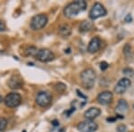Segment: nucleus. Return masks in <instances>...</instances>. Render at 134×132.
I'll return each mask as SVG.
<instances>
[{
    "instance_id": "nucleus-5",
    "label": "nucleus",
    "mask_w": 134,
    "mask_h": 132,
    "mask_svg": "<svg viewBox=\"0 0 134 132\" xmlns=\"http://www.w3.org/2000/svg\"><path fill=\"white\" fill-rule=\"evenodd\" d=\"M107 14V11L105 8L102 4L98 3H95L92 5L91 9H90V13H88V17H90L91 20H97V19L100 18V17L105 16Z\"/></svg>"
},
{
    "instance_id": "nucleus-10",
    "label": "nucleus",
    "mask_w": 134,
    "mask_h": 132,
    "mask_svg": "<svg viewBox=\"0 0 134 132\" xmlns=\"http://www.w3.org/2000/svg\"><path fill=\"white\" fill-rule=\"evenodd\" d=\"M114 98V95L111 91H103L101 93H99L98 97H97V101L99 105H107L109 104L112 103Z\"/></svg>"
},
{
    "instance_id": "nucleus-24",
    "label": "nucleus",
    "mask_w": 134,
    "mask_h": 132,
    "mask_svg": "<svg viewBox=\"0 0 134 132\" xmlns=\"http://www.w3.org/2000/svg\"><path fill=\"white\" fill-rule=\"evenodd\" d=\"M131 21H132V16H131V14H128L126 16H125L124 21H125V22H131Z\"/></svg>"
},
{
    "instance_id": "nucleus-8",
    "label": "nucleus",
    "mask_w": 134,
    "mask_h": 132,
    "mask_svg": "<svg viewBox=\"0 0 134 132\" xmlns=\"http://www.w3.org/2000/svg\"><path fill=\"white\" fill-rule=\"evenodd\" d=\"M78 130L80 132H95L98 130V125L94 120H86L84 122H81L77 126Z\"/></svg>"
},
{
    "instance_id": "nucleus-1",
    "label": "nucleus",
    "mask_w": 134,
    "mask_h": 132,
    "mask_svg": "<svg viewBox=\"0 0 134 132\" xmlns=\"http://www.w3.org/2000/svg\"><path fill=\"white\" fill-rule=\"evenodd\" d=\"M87 8V2L84 0H77L71 2L64 8V14L67 18H73L80 13L83 12Z\"/></svg>"
},
{
    "instance_id": "nucleus-25",
    "label": "nucleus",
    "mask_w": 134,
    "mask_h": 132,
    "mask_svg": "<svg viewBox=\"0 0 134 132\" xmlns=\"http://www.w3.org/2000/svg\"><path fill=\"white\" fill-rule=\"evenodd\" d=\"M5 22H4L3 21H1L0 20V32H2V31H5Z\"/></svg>"
},
{
    "instance_id": "nucleus-21",
    "label": "nucleus",
    "mask_w": 134,
    "mask_h": 132,
    "mask_svg": "<svg viewBox=\"0 0 134 132\" xmlns=\"http://www.w3.org/2000/svg\"><path fill=\"white\" fill-rule=\"evenodd\" d=\"M131 47H130V45L126 44V45H125V47H124V55H126V56H128L129 54H131Z\"/></svg>"
},
{
    "instance_id": "nucleus-20",
    "label": "nucleus",
    "mask_w": 134,
    "mask_h": 132,
    "mask_svg": "<svg viewBox=\"0 0 134 132\" xmlns=\"http://www.w3.org/2000/svg\"><path fill=\"white\" fill-rule=\"evenodd\" d=\"M116 131L117 132H127V127L124 124L118 125L116 128Z\"/></svg>"
},
{
    "instance_id": "nucleus-26",
    "label": "nucleus",
    "mask_w": 134,
    "mask_h": 132,
    "mask_svg": "<svg viewBox=\"0 0 134 132\" xmlns=\"http://www.w3.org/2000/svg\"><path fill=\"white\" fill-rule=\"evenodd\" d=\"M2 102H4V98H3V96L0 95V104H1Z\"/></svg>"
},
{
    "instance_id": "nucleus-9",
    "label": "nucleus",
    "mask_w": 134,
    "mask_h": 132,
    "mask_svg": "<svg viewBox=\"0 0 134 132\" xmlns=\"http://www.w3.org/2000/svg\"><path fill=\"white\" fill-rule=\"evenodd\" d=\"M131 81H130V79L126 77L122 78L116 83V85L114 88V91L118 95H122L127 91V89L131 87Z\"/></svg>"
},
{
    "instance_id": "nucleus-15",
    "label": "nucleus",
    "mask_w": 134,
    "mask_h": 132,
    "mask_svg": "<svg viewBox=\"0 0 134 132\" xmlns=\"http://www.w3.org/2000/svg\"><path fill=\"white\" fill-rule=\"evenodd\" d=\"M94 27L93 23L90 21H83L82 22H81V24L79 26V30L81 32H87L91 31Z\"/></svg>"
},
{
    "instance_id": "nucleus-3",
    "label": "nucleus",
    "mask_w": 134,
    "mask_h": 132,
    "mask_svg": "<svg viewBox=\"0 0 134 132\" xmlns=\"http://www.w3.org/2000/svg\"><path fill=\"white\" fill-rule=\"evenodd\" d=\"M48 22V18L45 14H40L34 15L31 18V23H30V27L33 31H40L44 27H46V25Z\"/></svg>"
},
{
    "instance_id": "nucleus-19",
    "label": "nucleus",
    "mask_w": 134,
    "mask_h": 132,
    "mask_svg": "<svg viewBox=\"0 0 134 132\" xmlns=\"http://www.w3.org/2000/svg\"><path fill=\"white\" fill-rule=\"evenodd\" d=\"M55 88L59 92H64L66 89V85H64V83H57L55 86Z\"/></svg>"
},
{
    "instance_id": "nucleus-23",
    "label": "nucleus",
    "mask_w": 134,
    "mask_h": 132,
    "mask_svg": "<svg viewBox=\"0 0 134 132\" xmlns=\"http://www.w3.org/2000/svg\"><path fill=\"white\" fill-rule=\"evenodd\" d=\"M108 68V64H107V62H102L100 64V69L102 71H105L107 70V69Z\"/></svg>"
},
{
    "instance_id": "nucleus-18",
    "label": "nucleus",
    "mask_w": 134,
    "mask_h": 132,
    "mask_svg": "<svg viewBox=\"0 0 134 132\" xmlns=\"http://www.w3.org/2000/svg\"><path fill=\"white\" fill-rule=\"evenodd\" d=\"M38 49H37L36 47H28L27 49H26V54L25 55H28V56H35L36 55V54H37V52H38Z\"/></svg>"
},
{
    "instance_id": "nucleus-14",
    "label": "nucleus",
    "mask_w": 134,
    "mask_h": 132,
    "mask_svg": "<svg viewBox=\"0 0 134 132\" xmlns=\"http://www.w3.org/2000/svg\"><path fill=\"white\" fill-rule=\"evenodd\" d=\"M129 110V105L126 100L124 99H120L117 103V105L115 107V112L118 115H121L122 118H124V115L128 112Z\"/></svg>"
},
{
    "instance_id": "nucleus-2",
    "label": "nucleus",
    "mask_w": 134,
    "mask_h": 132,
    "mask_svg": "<svg viewBox=\"0 0 134 132\" xmlns=\"http://www.w3.org/2000/svg\"><path fill=\"white\" fill-rule=\"evenodd\" d=\"M97 74L92 68H87L81 73V85L86 89H91L96 83Z\"/></svg>"
},
{
    "instance_id": "nucleus-22",
    "label": "nucleus",
    "mask_w": 134,
    "mask_h": 132,
    "mask_svg": "<svg viewBox=\"0 0 134 132\" xmlns=\"http://www.w3.org/2000/svg\"><path fill=\"white\" fill-rule=\"evenodd\" d=\"M49 132H65V129H64V128L55 127L54 129H52Z\"/></svg>"
},
{
    "instance_id": "nucleus-4",
    "label": "nucleus",
    "mask_w": 134,
    "mask_h": 132,
    "mask_svg": "<svg viewBox=\"0 0 134 132\" xmlns=\"http://www.w3.org/2000/svg\"><path fill=\"white\" fill-rule=\"evenodd\" d=\"M23 97L19 93L17 92H11L7 94L4 98V103L5 106L9 108H16L21 104Z\"/></svg>"
},
{
    "instance_id": "nucleus-17",
    "label": "nucleus",
    "mask_w": 134,
    "mask_h": 132,
    "mask_svg": "<svg viewBox=\"0 0 134 132\" xmlns=\"http://www.w3.org/2000/svg\"><path fill=\"white\" fill-rule=\"evenodd\" d=\"M8 125V120L5 117H0V132L4 131Z\"/></svg>"
},
{
    "instance_id": "nucleus-11",
    "label": "nucleus",
    "mask_w": 134,
    "mask_h": 132,
    "mask_svg": "<svg viewBox=\"0 0 134 132\" xmlns=\"http://www.w3.org/2000/svg\"><path fill=\"white\" fill-rule=\"evenodd\" d=\"M23 84H24V81L20 75H13L8 81V87L13 90L20 89L23 87Z\"/></svg>"
},
{
    "instance_id": "nucleus-7",
    "label": "nucleus",
    "mask_w": 134,
    "mask_h": 132,
    "mask_svg": "<svg viewBox=\"0 0 134 132\" xmlns=\"http://www.w3.org/2000/svg\"><path fill=\"white\" fill-rule=\"evenodd\" d=\"M35 58L41 62H48L55 59V54L47 48H40L37 52Z\"/></svg>"
},
{
    "instance_id": "nucleus-13",
    "label": "nucleus",
    "mask_w": 134,
    "mask_h": 132,
    "mask_svg": "<svg viewBox=\"0 0 134 132\" xmlns=\"http://www.w3.org/2000/svg\"><path fill=\"white\" fill-rule=\"evenodd\" d=\"M101 114V110L98 107H90L84 112V118L88 120H93Z\"/></svg>"
},
{
    "instance_id": "nucleus-16",
    "label": "nucleus",
    "mask_w": 134,
    "mask_h": 132,
    "mask_svg": "<svg viewBox=\"0 0 134 132\" xmlns=\"http://www.w3.org/2000/svg\"><path fill=\"white\" fill-rule=\"evenodd\" d=\"M59 35L63 37V38H68L69 36L72 33V30H71L70 26L69 25H62L59 28V31H58Z\"/></svg>"
},
{
    "instance_id": "nucleus-6",
    "label": "nucleus",
    "mask_w": 134,
    "mask_h": 132,
    "mask_svg": "<svg viewBox=\"0 0 134 132\" xmlns=\"http://www.w3.org/2000/svg\"><path fill=\"white\" fill-rule=\"evenodd\" d=\"M35 101L38 106L47 107L52 103V96L47 91H40L37 94Z\"/></svg>"
},
{
    "instance_id": "nucleus-12",
    "label": "nucleus",
    "mask_w": 134,
    "mask_h": 132,
    "mask_svg": "<svg viewBox=\"0 0 134 132\" xmlns=\"http://www.w3.org/2000/svg\"><path fill=\"white\" fill-rule=\"evenodd\" d=\"M102 46V40L100 39L99 37H94L90 41L88 46V52L90 54L97 53Z\"/></svg>"
}]
</instances>
